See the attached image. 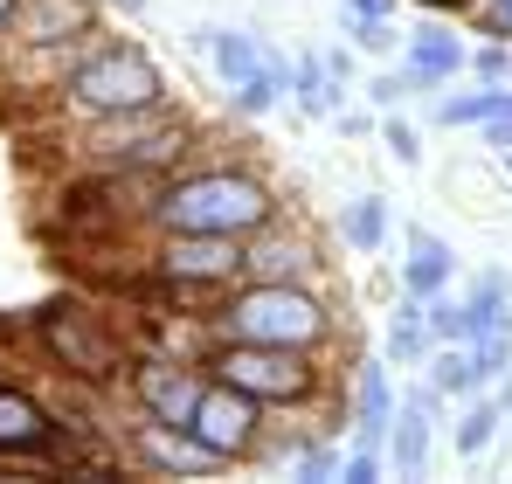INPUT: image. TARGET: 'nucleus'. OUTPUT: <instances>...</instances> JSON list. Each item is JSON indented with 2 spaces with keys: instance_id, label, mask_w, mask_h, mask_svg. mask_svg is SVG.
Segmentation results:
<instances>
[{
  "instance_id": "nucleus-23",
  "label": "nucleus",
  "mask_w": 512,
  "mask_h": 484,
  "mask_svg": "<svg viewBox=\"0 0 512 484\" xmlns=\"http://www.w3.org/2000/svg\"><path fill=\"white\" fill-rule=\"evenodd\" d=\"M381 346H388V367H423L429 346H436L429 325H423V298L402 291V305H395V319H388V339H381Z\"/></svg>"
},
{
  "instance_id": "nucleus-5",
  "label": "nucleus",
  "mask_w": 512,
  "mask_h": 484,
  "mask_svg": "<svg viewBox=\"0 0 512 484\" xmlns=\"http://www.w3.org/2000/svg\"><path fill=\"white\" fill-rule=\"evenodd\" d=\"M333 353H298V346H256V339H208L201 346V367L229 388H243L250 402H263L270 415L284 408H312L333 374H326Z\"/></svg>"
},
{
  "instance_id": "nucleus-26",
  "label": "nucleus",
  "mask_w": 512,
  "mask_h": 484,
  "mask_svg": "<svg viewBox=\"0 0 512 484\" xmlns=\"http://www.w3.org/2000/svg\"><path fill=\"white\" fill-rule=\"evenodd\" d=\"M284 70H291V63H277V56H263V70H256V77L229 83V104H236L243 118H270V111L284 104Z\"/></svg>"
},
{
  "instance_id": "nucleus-29",
  "label": "nucleus",
  "mask_w": 512,
  "mask_h": 484,
  "mask_svg": "<svg viewBox=\"0 0 512 484\" xmlns=\"http://www.w3.org/2000/svg\"><path fill=\"white\" fill-rule=\"evenodd\" d=\"M471 346V367H478V388H492L499 374L512 367V325L506 332H485V339H464Z\"/></svg>"
},
{
  "instance_id": "nucleus-20",
  "label": "nucleus",
  "mask_w": 512,
  "mask_h": 484,
  "mask_svg": "<svg viewBox=\"0 0 512 484\" xmlns=\"http://www.w3.org/2000/svg\"><path fill=\"white\" fill-rule=\"evenodd\" d=\"M499 111H512V90L506 83H478V90H450V97H436V125L443 132H471V125H485V118H499Z\"/></svg>"
},
{
  "instance_id": "nucleus-37",
  "label": "nucleus",
  "mask_w": 512,
  "mask_h": 484,
  "mask_svg": "<svg viewBox=\"0 0 512 484\" xmlns=\"http://www.w3.org/2000/svg\"><path fill=\"white\" fill-rule=\"evenodd\" d=\"M319 56H326V70L340 83H353V42H346V49H319Z\"/></svg>"
},
{
  "instance_id": "nucleus-21",
  "label": "nucleus",
  "mask_w": 512,
  "mask_h": 484,
  "mask_svg": "<svg viewBox=\"0 0 512 484\" xmlns=\"http://www.w3.org/2000/svg\"><path fill=\"white\" fill-rule=\"evenodd\" d=\"M464 319H471V339L506 332V325H512V277L499 270V263L478 270V284H471V298H464Z\"/></svg>"
},
{
  "instance_id": "nucleus-33",
  "label": "nucleus",
  "mask_w": 512,
  "mask_h": 484,
  "mask_svg": "<svg viewBox=\"0 0 512 484\" xmlns=\"http://www.w3.org/2000/svg\"><path fill=\"white\" fill-rule=\"evenodd\" d=\"M464 70L478 83H512V42H478V49L464 56Z\"/></svg>"
},
{
  "instance_id": "nucleus-30",
  "label": "nucleus",
  "mask_w": 512,
  "mask_h": 484,
  "mask_svg": "<svg viewBox=\"0 0 512 484\" xmlns=\"http://www.w3.org/2000/svg\"><path fill=\"white\" fill-rule=\"evenodd\" d=\"M409 97H423V83L409 77L402 63H395V70H381V77H367V104H374V111H402Z\"/></svg>"
},
{
  "instance_id": "nucleus-6",
  "label": "nucleus",
  "mask_w": 512,
  "mask_h": 484,
  "mask_svg": "<svg viewBox=\"0 0 512 484\" xmlns=\"http://www.w3.org/2000/svg\"><path fill=\"white\" fill-rule=\"evenodd\" d=\"M90 450H104V436L84 422H63V408L21 381H0V464H35L49 478L90 471Z\"/></svg>"
},
{
  "instance_id": "nucleus-16",
  "label": "nucleus",
  "mask_w": 512,
  "mask_h": 484,
  "mask_svg": "<svg viewBox=\"0 0 512 484\" xmlns=\"http://www.w3.org/2000/svg\"><path fill=\"white\" fill-rule=\"evenodd\" d=\"M346 90H353V83L333 77L319 49H305V56H298V63L284 70V97H291V104H298L305 118H333V111L346 104Z\"/></svg>"
},
{
  "instance_id": "nucleus-10",
  "label": "nucleus",
  "mask_w": 512,
  "mask_h": 484,
  "mask_svg": "<svg viewBox=\"0 0 512 484\" xmlns=\"http://www.w3.org/2000/svg\"><path fill=\"white\" fill-rule=\"evenodd\" d=\"M243 277H277V284H326V249L319 236L305 229V222H291V215H277V222H263L243 249Z\"/></svg>"
},
{
  "instance_id": "nucleus-3",
  "label": "nucleus",
  "mask_w": 512,
  "mask_h": 484,
  "mask_svg": "<svg viewBox=\"0 0 512 484\" xmlns=\"http://www.w3.org/2000/svg\"><path fill=\"white\" fill-rule=\"evenodd\" d=\"M70 146H77V166H111V173H153L167 180L194 160V118L167 104H146V111H118V118H84L70 125Z\"/></svg>"
},
{
  "instance_id": "nucleus-8",
  "label": "nucleus",
  "mask_w": 512,
  "mask_h": 484,
  "mask_svg": "<svg viewBox=\"0 0 512 484\" xmlns=\"http://www.w3.org/2000/svg\"><path fill=\"white\" fill-rule=\"evenodd\" d=\"M194 450H208L222 471H236V464H250L256 450H263V436H270V408L250 402L243 388H229V381H215L208 374V388H201V402L187 415V429H180Z\"/></svg>"
},
{
  "instance_id": "nucleus-25",
  "label": "nucleus",
  "mask_w": 512,
  "mask_h": 484,
  "mask_svg": "<svg viewBox=\"0 0 512 484\" xmlns=\"http://www.w3.org/2000/svg\"><path fill=\"white\" fill-rule=\"evenodd\" d=\"M291 478L298 484H340V436H291Z\"/></svg>"
},
{
  "instance_id": "nucleus-35",
  "label": "nucleus",
  "mask_w": 512,
  "mask_h": 484,
  "mask_svg": "<svg viewBox=\"0 0 512 484\" xmlns=\"http://www.w3.org/2000/svg\"><path fill=\"white\" fill-rule=\"evenodd\" d=\"M471 132H478V146H485V153H512V111L485 118V125H471Z\"/></svg>"
},
{
  "instance_id": "nucleus-38",
  "label": "nucleus",
  "mask_w": 512,
  "mask_h": 484,
  "mask_svg": "<svg viewBox=\"0 0 512 484\" xmlns=\"http://www.w3.org/2000/svg\"><path fill=\"white\" fill-rule=\"evenodd\" d=\"M395 7H402V0H340V14H367V21H374V14H395Z\"/></svg>"
},
{
  "instance_id": "nucleus-39",
  "label": "nucleus",
  "mask_w": 512,
  "mask_h": 484,
  "mask_svg": "<svg viewBox=\"0 0 512 484\" xmlns=\"http://www.w3.org/2000/svg\"><path fill=\"white\" fill-rule=\"evenodd\" d=\"M409 7H423V14H471L478 0H409Z\"/></svg>"
},
{
  "instance_id": "nucleus-9",
  "label": "nucleus",
  "mask_w": 512,
  "mask_h": 484,
  "mask_svg": "<svg viewBox=\"0 0 512 484\" xmlns=\"http://www.w3.org/2000/svg\"><path fill=\"white\" fill-rule=\"evenodd\" d=\"M201 388H208L201 353H194V360H180V353H139V360L125 367L132 415H146V422H160V429H187V415H194V402H201Z\"/></svg>"
},
{
  "instance_id": "nucleus-12",
  "label": "nucleus",
  "mask_w": 512,
  "mask_h": 484,
  "mask_svg": "<svg viewBox=\"0 0 512 484\" xmlns=\"http://www.w3.org/2000/svg\"><path fill=\"white\" fill-rule=\"evenodd\" d=\"M97 28V0H21L7 21V42H84Z\"/></svg>"
},
{
  "instance_id": "nucleus-36",
  "label": "nucleus",
  "mask_w": 512,
  "mask_h": 484,
  "mask_svg": "<svg viewBox=\"0 0 512 484\" xmlns=\"http://www.w3.org/2000/svg\"><path fill=\"white\" fill-rule=\"evenodd\" d=\"M333 125H340L346 139H367V132H374V118H367V111H346V104L333 111Z\"/></svg>"
},
{
  "instance_id": "nucleus-31",
  "label": "nucleus",
  "mask_w": 512,
  "mask_h": 484,
  "mask_svg": "<svg viewBox=\"0 0 512 484\" xmlns=\"http://www.w3.org/2000/svg\"><path fill=\"white\" fill-rule=\"evenodd\" d=\"M381 478H388V450L353 436V450L340 457V484H381Z\"/></svg>"
},
{
  "instance_id": "nucleus-15",
  "label": "nucleus",
  "mask_w": 512,
  "mask_h": 484,
  "mask_svg": "<svg viewBox=\"0 0 512 484\" xmlns=\"http://www.w3.org/2000/svg\"><path fill=\"white\" fill-rule=\"evenodd\" d=\"M381 450H388V471L395 478H429V450H436V422H429L423 408L395 402V422H388V436H381Z\"/></svg>"
},
{
  "instance_id": "nucleus-2",
  "label": "nucleus",
  "mask_w": 512,
  "mask_h": 484,
  "mask_svg": "<svg viewBox=\"0 0 512 484\" xmlns=\"http://www.w3.org/2000/svg\"><path fill=\"white\" fill-rule=\"evenodd\" d=\"M208 339H256V346H298V353H333L346 339L340 305L326 284H277L243 277L208 305Z\"/></svg>"
},
{
  "instance_id": "nucleus-27",
  "label": "nucleus",
  "mask_w": 512,
  "mask_h": 484,
  "mask_svg": "<svg viewBox=\"0 0 512 484\" xmlns=\"http://www.w3.org/2000/svg\"><path fill=\"white\" fill-rule=\"evenodd\" d=\"M340 35L353 42V56H402V28H395V14H340Z\"/></svg>"
},
{
  "instance_id": "nucleus-19",
  "label": "nucleus",
  "mask_w": 512,
  "mask_h": 484,
  "mask_svg": "<svg viewBox=\"0 0 512 484\" xmlns=\"http://www.w3.org/2000/svg\"><path fill=\"white\" fill-rule=\"evenodd\" d=\"M201 49H208V63H215V77L222 83H243V77H256L263 70V35H243V28H201L194 35Z\"/></svg>"
},
{
  "instance_id": "nucleus-32",
  "label": "nucleus",
  "mask_w": 512,
  "mask_h": 484,
  "mask_svg": "<svg viewBox=\"0 0 512 484\" xmlns=\"http://www.w3.org/2000/svg\"><path fill=\"white\" fill-rule=\"evenodd\" d=\"M381 139H388V153L402 166H423V132H416L402 111H381Z\"/></svg>"
},
{
  "instance_id": "nucleus-42",
  "label": "nucleus",
  "mask_w": 512,
  "mask_h": 484,
  "mask_svg": "<svg viewBox=\"0 0 512 484\" xmlns=\"http://www.w3.org/2000/svg\"><path fill=\"white\" fill-rule=\"evenodd\" d=\"M499 160H506V173H512V153H499Z\"/></svg>"
},
{
  "instance_id": "nucleus-22",
  "label": "nucleus",
  "mask_w": 512,
  "mask_h": 484,
  "mask_svg": "<svg viewBox=\"0 0 512 484\" xmlns=\"http://www.w3.org/2000/svg\"><path fill=\"white\" fill-rule=\"evenodd\" d=\"M340 242L353 256H381V242H388V194H353L340 208Z\"/></svg>"
},
{
  "instance_id": "nucleus-18",
  "label": "nucleus",
  "mask_w": 512,
  "mask_h": 484,
  "mask_svg": "<svg viewBox=\"0 0 512 484\" xmlns=\"http://www.w3.org/2000/svg\"><path fill=\"white\" fill-rule=\"evenodd\" d=\"M499 422H506V408H499L492 388H485V395H464V408L450 415V443H457V457L478 464V457L499 443Z\"/></svg>"
},
{
  "instance_id": "nucleus-34",
  "label": "nucleus",
  "mask_w": 512,
  "mask_h": 484,
  "mask_svg": "<svg viewBox=\"0 0 512 484\" xmlns=\"http://www.w3.org/2000/svg\"><path fill=\"white\" fill-rule=\"evenodd\" d=\"M471 21H478V42H512V0H478Z\"/></svg>"
},
{
  "instance_id": "nucleus-4",
  "label": "nucleus",
  "mask_w": 512,
  "mask_h": 484,
  "mask_svg": "<svg viewBox=\"0 0 512 484\" xmlns=\"http://www.w3.org/2000/svg\"><path fill=\"white\" fill-rule=\"evenodd\" d=\"M146 104H167V70H160V63L146 56V42H132V35H97V42L84 49V63L63 77V90H56L63 125L146 111Z\"/></svg>"
},
{
  "instance_id": "nucleus-14",
  "label": "nucleus",
  "mask_w": 512,
  "mask_h": 484,
  "mask_svg": "<svg viewBox=\"0 0 512 484\" xmlns=\"http://www.w3.org/2000/svg\"><path fill=\"white\" fill-rule=\"evenodd\" d=\"M395 381H388V360H360L353 367V388H346V415H353V436L360 443H381L388 422H395Z\"/></svg>"
},
{
  "instance_id": "nucleus-1",
  "label": "nucleus",
  "mask_w": 512,
  "mask_h": 484,
  "mask_svg": "<svg viewBox=\"0 0 512 484\" xmlns=\"http://www.w3.org/2000/svg\"><path fill=\"white\" fill-rule=\"evenodd\" d=\"M284 201L270 187L263 166L243 160H187L180 173L160 180L153 208H146V229H201V236H256L263 222H277Z\"/></svg>"
},
{
  "instance_id": "nucleus-40",
  "label": "nucleus",
  "mask_w": 512,
  "mask_h": 484,
  "mask_svg": "<svg viewBox=\"0 0 512 484\" xmlns=\"http://www.w3.org/2000/svg\"><path fill=\"white\" fill-rule=\"evenodd\" d=\"M97 7H118V14H146L153 0H97Z\"/></svg>"
},
{
  "instance_id": "nucleus-17",
  "label": "nucleus",
  "mask_w": 512,
  "mask_h": 484,
  "mask_svg": "<svg viewBox=\"0 0 512 484\" xmlns=\"http://www.w3.org/2000/svg\"><path fill=\"white\" fill-rule=\"evenodd\" d=\"M450 277H457V256H450V242L436 236V229H409L402 291H409V298H436V291H450Z\"/></svg>"
},
{
  "instance_id": "nucleus-13",
  "label": "nucleus",
  "mask_w": 512,
  "mask_h": 484,
  "mask_svg": "<svg viewBox=\"0 0 512 484\" xmlns=\"http://www.w3.org/2000/svg\"><path fill=\"white\" fill-rule=\"evenodd\" d=\"M464 56H471V49H464L450 28H436V21H423L416 35H402V70L423 83V97H436L443 83L464 77Z\"/></svg>"
},
{
  "instance_id": "nucleus-41",
  "label": "nucleus",
  "mask_w": 512,
  "mask_h": 484,
  "mask_svg": "<svg viewBox=\"0 0 512 484\" xmlns=\"http://www.w3.org/2000/svg\"><path fill=\"white\" fill-rule=\"evenodd\" d=\"M14 7H21V0H0V35H7V21H14Z\"/></svg>"
},
{
  "instance_id": "nucleus-7",
  "label": "nucleus",
  "mask_w": 512,
  "mask_h": 484,
  "mask_svg": "<svg viewBox=\"0 0 512 484\" xmlns=\"http://www.w3.org/2000/svg\"><path fill=\"white\" fill-rule=\"evenodd\" d=\"M35 346H42V360L56 374L90 381V388H125V367L139 360L132 339L104 319V312H90V305H49L35 319Z\"/></svg>"
},
{
  "instance_id": "nucleus-24",
  "label": "nucleus",
  "mask_w": 512,
  "mask_h": 484,
  "mask_svg": "<svg viewBox=\"0 0 512 484\" xmlns=\"http://www.w3.org/2000/svg\"><path fill=\"white\" fill-rule=\"evenodd\" d=\"M423 381H436L450 402H464V395H485V388H478V367H471V346H464V339H450V346H429Z\"/></svg>"
},
{
  "instance_id": "nucleus-11",
  "label": "nucleus",
  "mask_w": 512,
  "mask_h": 484,
  "mask_svg": "<svg viewBox=\"0 0 512 484\" xmlns=\"http://www.w3.org/2000/svg\"><path fill=\"white\" fill-rule=\"evenodd\" d=\"M132 471H146V478H215L222 464L208 457V450H194L180 429H160V422H146L139 415V429L125 436V450H118Z\"/></svg>"
},
{
  "instance_id": "nucleus-28",
  "label": "nucleus",
  "mask_w": 512,
  "mask_h": 484,
  "mask_svg": "<svg viewBox=\"0 0 512 484\" xmlns=\"http://www.w3.org/2000/svg\"><path fill=\"white\" fill-rule=\"evenodd\" d=\"M423 325L436 346H450V339H471V319H464V298H450V291H436L423 298Z\"/></svg>"
}]
</instances>
